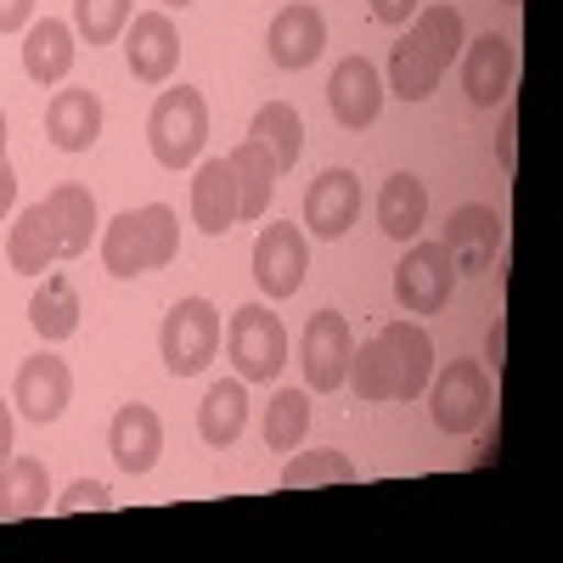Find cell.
Returning <instances> with one entry per match:
<instances>
[{
	"label": "cell",
	"instance_id": "obj_35",
	"mask_svg": "<svg viewBox=\"0 0 563 563\" xmlns=\"http://www.w3.org/2000/svg\"><path fill=\"white\" fill-rule=\"evenodd\" d=\"M34 23V0H0V34H23Z\"/></svg>",
	"mask_w": 563,
	"mask_h": 563
},
{
	"label": "cell",
	"instance_id": "obj_15",
	"mask_svg": "<svg viewBox=\"0 0 563 563\" xmlns=\"http://www.w3.org/2000/svg\"><path fill=\"white\" fill-rule=\"evenodd\" d=\"M384 74H378V63L372 57H344L339 68H333V79H327V102H333V119L344 124V130H372L378 124V113H384Z\"/></svg>",
	"mask_w": 563,
	"mask_h": 563
},
{
	"label": "cell",
	"instance_id": "obj_18",
	"mask_svg": "<svg viewBox=\"0 0 563 563\" xmlns=\"http://www.w3.org/2000/svg\"><path fill=\"white\" fill-rule=\"evenodd\" d=\"M108 451H113V462L124 467L130 479L153 474V467H158V451H164V422H158V411L141 406V400L119 406L113 422H108Z\"/></svg>",
	"mask_w": 563,
	"mask_h": 563
},
{
	"label": "cell",
	"instance_id": "obj_11",
	"mask_svg": "<svg viewBox=\"0 0 563 563\" xmlns=\"http://www.w3.org/2000/svg\"><path fill=\"white\" fill-rule=\"evenodd\" d=\"M350 355H355V333L339 310H316L305 321V339H299V366H305V384L316 395H333L350 378Z\"/></svg>",
	"mask_w": 563,
	"mask_h": 563
},
{
	"label": "cell",
	"instance_id": "obj_10",
	"mask_svg": "<svg viewBox=\"0 0 563 563\" xmlns=\"http://www.w3.org/2000/svg\"><path fill=\"white\" fill-rule=\"evenodd\" d=\"M305 271H310V238L305 225H288V220H271L254 243V282L260 294L276 305V299H294L305 288Z\"/></svg>",
	"mask_w": 563,
	"mask_h": 563
},
{
	"label": "cell",
	"instance_id": "obj_3",
	"mask_svg": "<svg viewBox=\"0 0 563 563\" xmlns=\"http://www.w3.org/2000/svg\"><path fill=\"white\" fill-rule=\"evenodd\" d=\"M467 45V29H462V12L456 7H417L411 29L400 34V45L389 52V79L384 90L400 102H429L440 79L451 74V63L462 57Z\"/></svg>",
	"mask_w": 563,
	"mask_h": 563
},
{
	"label": "cell",
	"instance_id": "obj_31",
	"mask_svg": "<svg viewBox=\"0 0 563 563\" xmlns=\"http://www.w3.org/2000/svg\"><path fill=\"white\" fill-rule=\"evenodd\" d=\"M130 0H74V34L85 45H113L130 29Z\"/></svg>",
	"mask_w": 563,
	"mask_h": 563
},
{
	"label": "cell",
	"instance_id": "obj_12",
	"mask_svg": "<svg viewBox=\"0 0 563 563\" xmlns=\"http://www.w3.org/2000/svg\"><path fill=\"white\" fill-rule=\"evenodd\" d=\"M512 79H519V45L507 34H479L462 45V90L474 108H496L512 97Z\"/></svg>",
	"mask_w": 563,
	"mask_h": 563
},
{
	"label": "cell",
	"instance_id": "obj_13",
	"mask_svg": "<svg viewBox=\"0 0 563 563\" xmlns=\"http://www.w3.org/2000/svg\"><path fill=\"white\" fill-rule=\"evenodd\" d=\"M361 220V180L355 169H321L305 192V238L316 243H339L344 231Z\"/></svg>",
	"mask_w": 563,
	"mask_h": 563
},
{
	"label": "cell",
	"instance_id": "obj_24",
	"mask_svg": "<svg viewBox=\"0 0 563 563\" xmlns=\"http://www.w3.org/2000/svg\"><path fill=\"white\" fill-rule=\"evenodd\" d=\"M45 496H52V474H45L40 456H7L0 462V525H18L45 512Z\"/></svg>",
	"mask_w": 563,
	"mask_h": 563
},
{
	"label": "cell",
	"instance_id": "obj_14",
	"mask_svg": "<svg viewBox=\"0 0 563 563\" xmlns=\"http://www.w3.org/2000/svg\"><path fill=\"white\" fill-rule=\"evenodd\" d=\"M68 400H74V372H68V361L63 355H52V350H40V355H29L23 366H18V384H12V406L29 417V422H57L63 411H68Z\"/></svg>",
	"mask_w": 563,
	"mask_h": 563
},
{
	"label": "cell",
	"instance_id": "obj_2",
	"mask_svg": "<svg viewBox=\"0 0 563 563\" xmlns=\"http://www.w3.org/2000/svg\"><path fill=\"white\" fill-rule=\"evenodd\" d=\"M434 378V339L417 321H389L384 333H372L350 355V389L366 406H389V400H417Z\"/></svg>",
	"mask_w": 563,
	"mask_h": 563
},
{
	"label": "cell",
	"instance_id": "obj_7",
	"mask_svg": "<svg viewBox=\"0 0 563 563\" xmlns=\"http://www.w3.org/2000/svg\"><path fill=\"white\" fill-rule=\"evenodd\" d=\"M220 310L209 305V299H180V305H169V316H164V327H158V355H164V366L175 372V378H198V372L214 361V350H220Z\"/></svg>",
	"mask_w": 563,
	"mask_h": 563
},
{
	"label": "cell",
	"instance_id": "obj_41",
	"mask_svg": "<svg viewBox=\"0 0 563 563\" xmlns=\"http://www.w3.org/2000/svg\"><path fill=\"white\" fill-rule=\"evenodd\" d=\"M164 7H192V0H164Z\"/></svg>",
	"mask_w": 563,
	"mask_h": 563
},
{
	"label": "cell",
	"instance_id": "obj_26",
	"mask_svg": "<svg viewBox=\"0 0 563 563\" xmlns=\"http://www.w3.org/2000/svg\"><path fill=\"white\" fill-rule=\"evenodd\" d=\"M243 429H249V384H243V378L209 384V395H203V406H198V434H203L214 451H225V445L243 440Z\"/></svg>",
	"mask_w": 563,
	"mask_h": 563
},
{
	"label": "cell",
	"instance_id": "obj_28",
	"mask_svg": "<svg viewBox=\"0 0 563 563\" xmlns=\"http://www.w3.org/2000/svg\"><path fill=\"white\" fill-rule=\"evenodd\" d=\"M249 135L260 141V147L276 158V169L288 175L294 164H299V153H305V119H299V108L294 102H265L260 113H254V124H249Z\"/></svg>",
	"mask_w": 563,
	"mask_h": 563
},
{
	"label": "cell",
	"instance_id": "obj_33",
	"mask_svg": "<svg viewBox=\"0 0 563 563\" xmlns=\"http://www.w3.org/2000/svg\"><path fill=\"white\" fill-rule=\"evenodd\" d=\"M512 135H519V113H512V108H501V130H496V164L512 175V158H519V153H512Z\"/></svg>",
	"mask_w": 563,
	"mask_h": 563
},
{
	"label": "cell",
	"instance_id": "obj_37",
	"mask_svg": "<svg viewBox=\"0 0 563 563\" xmlns=\"http://www.w3.org/2000/svg\"><path fill=\"white\" fill-rule=\"evenodd\" d=\"M12 203H18V169H12V158H0V220L12 214Z\"/></svg>",
	"mask_w": 563,
	"mask_h": 563
},
{
	"label": "cell",
	"instance_id": "obj_25",
	"mask_svg": "<svg viewBox=\"0 0 563 563\" xmlns=\"http://www.w3.org/2000/svg\"><path fill=\"white\" fill-rule=\"evenodd\" d=\"M422 225H429V186H422L411 169L389 175L384 192H378V231L395 238V243H406V238H417Z\"/></svg>",
	"mask_w": 563,
	"mask_h": 563
},
{
	"label": "cell",
	"instance_id": "obj_39",
	"mask_svg": "<svg viewBox=\"0 0 563 563\" xmlns=\"http://www.w3.org/2000/svg\"><path fill=\"white\" fill-rule=\"evenodd\" d=\"M7 456H12V406L0 400V462H7Z\"/></svg>",
	"mask_w": 563,
	"mask_h": 563
},
{
	"label": "cell",
	"instance_id": "obj_30",
	"mask_svg": "<svg viewBox=\"0 0 563 563\" xmlns=\"http://www.w3.org/2000/svg\"><path fill=\"white\" fill-rule=\"evenodd\" d=\"M355 462L344 451H294L282 467V490H310V485H355Z\"/></svg>",
	"mask_w": 563,
	"mask_h": 563
},
{
	"label": "cell",
	"instance_id": "obj_40",
	"mask_svg": "<svg viewBox=\"0 0 563 563\" xmlns=\"http://www.w3.org/2000/svg\"><path fill=\"white\" fill-rule=\"evenodd\" d=\"M0 158H7V113H0Z\"/></svg>",
	"mask_w": 563,
	"mask_h": 563
},
{
	"label": "cell",
	"instance_id": "obj_21",
	"mask_svg": "<svg viewBox=\"0 0 563 563\" xmlns=\"http://www.w3.org/2000/svg\"><path fill=\"white\" fill-rule=\"evenodd\" d=\"M74 57H79V45L63 18H34L23 29V74L34 85H63L74 74Z\"/></svg>",
	"mask_w": 563,
	"mask_h": 563
},
{
	"label": "cell",
	"instance_id": "obj_34",
	"mask_svg": "<svg viewBox=\"0 0 563 563\" xmlns=\"http://www.w3.org/2000/svg\"><path fill=\"white\" fill-rule=\"evenodd\" d=\"M422 0H372V18H378L384 29H400L406 18H417Z\"/></svg>",
	"mask_w": 563,
	"mask_h": 563
},
{
	"label": "cell",
	"instance_id": "obj_29",
	"mask_svg": "<svg viewBox=\"0 0 563 563\" xmlns=\"http://www.w3.org/2000/svg\"><path fill=\"white\" fill-rule=\"evenodd\" d=\"M310 434V395L305 389H276L265 406V451H299Z\"/></svg>",
	"mask_w": 563,
	"mask_h": 563
},
{
	"label": "cell",
	"instance_id": "obj_23",
	"mask_svg": "<svg viewBox=\"0 0 563 563\" xmlns=\"http://www.w3.org/2000/svg\"><path fill=\"white\" fill-rule=\"evenodd\" d=\"M231 164V180H238V220H265L271 214V192H276V158L260 147V141H238V147L225 153Z\"/></svg>",
	"mask_w": 563,
	"mask_h": 563
},
{
	"label": "cell",
	"instance_id": "obj_42",
	"mask_svg": "<svg viewBox=\"0 0 563 563\" xmlns=\"http://www.w3.org/2000/svg\"><path fill=\"white\" fill-rule=\"evenodd\" d=\"M501 7H525V0H501Z\"/></svg>",
	"mask_w": 563,
	"mask_h": 563
},
{
	"label": "cell",
	"instance_id": "obj_19",
	"mask_svg": "<svg viewBox=\"0 0 563 563\" xmlns=\"http://www.w3.org/2000/svg\"><path fill=\"white\" fill-rule=\"evenodd\" d=\"M102 135V97L90 85H68L45 102V141L57 153H85Z\"/></svg>",
	"mask_w": 563,
	"mask_h": 563
},
{
	"label": "cell",
	"instance_id": "obj_17",
	"mask_svg": "<svg viewBox=\"0 0 563 563\" xmlns=\"http://www.w3.org/2000/svg\"><path fill=\"white\" fill-rule=\"evenodd\" d=\"M124 63L141 85H164L180 63V34L169 23V12H141L124 29Z\"/></svg>",
	"mask_w": 563,
	"mask_h": 563
},
{
	"label": "cell",
	"instance_id": "obj_36",
	"mask_svg": "<svg viewBox=\"0 0 563 563\" xmlns=\"http://www.w3.org/2000/svg\"><path fill=\"white\" fill-rule=\"evenodd\" d=\"M479 429H485V434H479V451H474V467H490V462H496V451H501V417H496V422L485 417V422H479Z\"/></svg>",
	"mask_w": 563,
	"mask_h": 563
},
{
	"label": "cell",
	"instance_id": "obj_6",
	"mask_svg": "<svg viewBox=\"0 0 563 563\" xmlns=\"http://www.w3.org/2000/svg\"><path fill=\"white\" fill-rule=\"evenodd\" d=\"M220 339H225V355H231V366H238L243 384H271L276 372L288 366V327H282V316L271 305L231 310Z\"/></svg>",
	"mask_w": 563,
	"mask_h": 563
},
{
	"label": "cell",
	"instance_id": "obj_9",
	"mask_svg": "<svg viewBox=\"0 0 563 563\" xmlns=\"http://www.w3.org/2000/svg\"><path fill=\"white\" fill-rule=\"evenodd\" d=\"M456 260L445 243H411L406 260L395 265V299L406 316H440L451 305V288H456Z\"/></svg>",
	"mask_w": 563,
	"mask_h": 563
},
{
	"label": "cell",
	"instance_id": "obj_38",
	"mask_svg": "<svg viewBox=\"0 0 563 563\" xmlns=\"http://www.w3.org/2000/svg\"><path fill=\"white\" fill-rule=\"evenodd\" d=\"M501 355H507V339H501V316H496V327L485 333V361L496 366V378H501Z\"/></svg>",
	"mask_w": 563,
	"mask_h": 563
},
{
	"label": "cell",
	"instance_id": "obj_5",
	"mask_svg": "<svg viewBox=\"0 0 563 563\" xmlns=\"http://www.w3.org/2000/svg\"><path fill=\"white\" fill-rule=\"evenodd\" d=\"M147 141L164 169H192L209 141V102L192 85H169L147 113Z\"/></svg>",
	"mask_w": 563,
	"mask_h": 563
},
{
	"label": "cell",
	"instance_id": "obj_16",
	"mask_svg": "<svg viewBox=\"0 0 563 563\" xmlns=\"http://www.w3.org/2000/svg\"><path fill=\"white\" fill-rule=\"evenodd\" d=\"M265 52H271V63H276L282 74L310 68V63L327 52V18H321V7H310V0H288V7L271 18Z\"/></svg>",
	"mask_w": 563,
	"mask_h": 563
},
{
	"label": "cell",
	"instance_id": "obj_1",
	"mask_svg": "<svg viewBox=\"0 0 563 563\" xmlns=\"http://www.w3.org/2000/svg\"><path fill=\"white\" fill-rule=\"evenodd\" d=\"M97 198H90V186L79 180H63L52 186L40 203H29L12 231H7V265L18 276H40L45 265L57 260H79L90 249V238H97Z\"/></svg>",
	"mask_w": 563,
	"mask_h": 563
},
{
	"label": "cell",
	"instance_id": "obj_8",
	"mask_svg": "<svg viewBox=\"0 0 563 563\" xmlns=\"http://www.w3.org/2000/svg\"><path fill=\"white\" fill-rule=\"evenodd\" d=\"M422 395H429L440 434H474L490 417V378H485L479 361H451L445 372H434Z\"/></svg>",
	"mask_w": 563,
	"mask_h": 563
},
{
	"label": "cell",
	"instance_id": "obj_20",
	"mask_svg": "<svg viewBox=\"0 0 563 563\" xmlns=\"http://www.w3.org/2000/svg\"><path fill=\"white\" fill-rule=\"evenodd\" d=\"M456 260V271H485L501 254V214L485 203H462L445 220V238H440Z\"/></svg>",
	"mask_w": 563,
	"mask_h": 563
},
{
	"label": "cell",
	"instance_id": "obj_27",
	"mask_svg": "<svg viewBox=\"0 0 563 563\" xmlns=\"http://www.w3.org/2000/svg\"><path fill=\"white\" fill-rule=\"evenodd\" d=\"M79 294H74V282L63 276V271H52L34 288V299H29V327L45 339V344H63V339H74L79 333Z\"/></svg>",
	"mask_w": 563,
	"mask_h": 563
},
{
	"label": "cell",
	"instance_id": "obj_22",
	"mask_svg": "<svg viewBox=\"0 0 563 563\" xmlns=\"http://www.w3.org/2000/svg\"><path fill=\"white\" fill-rule=\"evenodd\" d=\"M192 225L203 238H225L238 225V180L225 158H203L192 175Z\"/></svg>",
	"mask_w": 563,
	"mask_h": 563
},
{
	"label": "cell",
	"instance_id": "obj_32",
	"mask_svg": "<svg viewBox=\"0 0 563 563\" xmlns=\"http://www.w3.org/2000/svg\"><path fill=\"white\" fill-rule=\"evenodd\" d=\"M52 507H57V512H85V507H90V512H108V507H113V490H108L102 479H79V485H68V496H57Z\"/></svg>",
	"mask_w": 563,
	"mask_h": 563
},
{
	"label": "cell",
	"instance_id": "obj_4",
	"mask_svg": "<svg viewBox=\"0 0 563 563\" xmlns=\"http://www.w3.org/2000/svg\"><path fill=\"white\" fill-rule=\"evenodd\" d=\"M175 254H180V220L169 203H141V209H124L102 225V265L119 282L164 271Z\"/></svg>",
	"mask_w": 563,
	"mask_h": 563
}]
</instances>
